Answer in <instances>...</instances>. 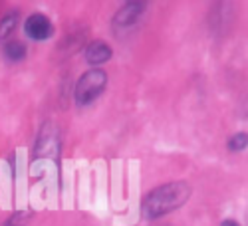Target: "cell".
<instances>
[{
  "instance_id": "cell-1",
  "label": "cell",
  "mask_w": 248,
  "mask_h": 226,
  "mask_svg": "<svg viewBox=\"0 0 248 226\" xmlns=\"http://www.w3.org/2000/svg\"><path fill=\"white\" fill-rule=\"evenodd\" d=\"M191 196V187L187 182H169L163 187L155 189L143 202V214L147 218H157L163 216L181 204H185Z\"/></svg>"
},
{
  "instance_id": "cell-2",
  "label": "cell",
  "mask_w": 248,
  "mask_h": 226,
  "mask_svg": "<svg viewBox=\"0 0 248 226\" xmlns=\"http://www.w3.org/2000/svg\"><path fill=\"white\" fill-rule=\"evenodd\" d=\"M106 86H108V74L103 70H90L79 77L74 97L79 105H86L106 90Z\"/></svg>"
},
{
  "instance_id": "cell-3",
  "label": "cell",
  "mask_w": 248,
  "mask_h": 226,
  "mask_svg": "<svg viewBox=\"0 0 248 226\" xmlns=\"http://www.w3.org/2000/svg\"><path fill=\"white\" fill-rule=\"evenodd\" d=\"M54 32V26L44 14H32L26 22V34L32 40H46Z\"/></svg>"
},
{
  "instance_id": "cell-4",
  "label": "cell",
  "mask_w": 248,
  "mask_h": 226,
  "mask_svg": "<svg viewBox=\"0 0 248 226\" xmlns=\"http://www.w3.org/2000/svg\"><path fill=\"white\" fill-rule=\"evenodd\" d=\"M111 58V48L106 42H92L86 50V60L90 64H103Z\"/></svg>"
},
{
  "instance_id": "cell-5",
  "label": "cell",
  "mask_w": 248,
  "mask_h": 226,
  "mask_svg": "<svg viewBox=\"0 0 248 226\" xmlns=\"http://www.w3.org/2000/svg\"><path fill=\"white\" fill-rule=\"evenodd\" d=\"M141 4L139 2H129V4H125L119 12H117V16H115V22L117 24H123V26H127V24H133L135 20L139 18V14H141Z\"/></svg>"
},
{
  "instance_id": "cell-6",
  "label": "cell",
  "mask_w": 248,
  "mask_h": 226,
  "mask_svg": "<svg viewBox=\"0 0 248 226\" xmlns=\"http://www.w3.org/2000/svg\"><path fill=\"white\" fill-rule=\"evenodd\" d=\"M16 22H18V16H4L2 22H0V40H4L6 36H10V32L16 28Z\"/></svg>"
},
{
  "instance_id": "cell-7",
  "label": "cell",
  "mask_w": 248,
  "mask_h": 226,
  "mask_svg": "<svg viewBox=\"0 0 248 226\" xmlns=\"http://www.w3.org/2000/svg\"><path fill=\"white\" fill-rule=\"evenodd\" d=\"M6 56L10 58V60H22L24 56H26V48H24V44H20V42H10L8 46H6Z\"/></svg>"
},
{
  "instance_id": "cell-8",
  "label": "cell",
  "mask_w": 248,
  "mask_h": 226,
  "mask_svg": "<svg viewBox=\"0 0 248 226\" xmlns=\"http://www.w3.org/2000/svg\"><path fill=\"white\" fill-rule=\"evenodd\" d=\"M244 141H246V135H244V133L236 135V137L231 141V149H242V147H244Z\"/></svg>"
},
{
  "instance_id": "cell-9",
  "label": "cell",
  "mask_w": 248,
  "mask_h": 226,
  "mask_svg": "<svg viewBox=\"0 0 248 226\" xmlns=\"http://www.w3.org/2000/svg\"><path fill=\"white\" fill-rule=\"evenodd\" d=\"M222 226H238V224L232 222V220H226V222H222Z\"/></svg>"
}]
</instances>
